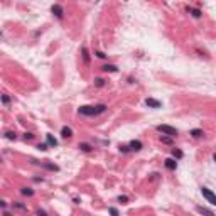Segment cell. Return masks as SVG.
I'll return each mask as SVG.
<instances>
[{"label": "cell", "instance_id": "4316f807", "mask_svg": "<svg viewBox=\"0 0 216 216\" xmlns=\"http://www.w3.org/2000/svg\"><path fill=\"white\" fill-rule=\"evenodd\" d=\"M34 137H36V135H34L32 132H26V133H24V140H34Z\"/></svg>", "mask_w": 216, "mask_h": 216}, {"label": "cell", "instance_id": "9a60e30c", "mask_svg": "<svg viewBox=\"0 0 216 216\" xmlns=\"http://www.w3.org/2000/svg\"><path fill=\"white\" fill-rule=\"evenodd\" d=\"M20 194H22V196H27V198H32L34 194H36V191H34L32 187H20Z\"/></svg>", "mask_w": 216, "mask_h": 216}, {"label": "cell", "instance_id": "7c38bea8", "mask_svg": "<svg viewBox=\"0 0 216 216\" xmlns=\"http://www.w3.org/2000/svg\"><path fill=\"white\" fill-rule=\"evenodd\" d=\"M101 71L103 73H118V66L117 64H103Z\"/></svg>", "mask_w": 216, "mask_h": 216}, {"label": "cell", "instance_id": "1f68e13d", "mask_svg": "<svg viewBox=\"0 0 216 216\" xmlns=\"http://www.w3.org/2000/svg\"><path fill=\"white\" fill-rule=\"evenodd\" d=\"M213 161H214V162H216V154H213Z\"/></svg>", "mask_w": 216, "mask_h": 216}, {"label": "cell", "instance_id": "e0dca14e", "mask_svg": "<svg viewBox=\"0 0 216 216\" xmlns=\"http://www.w3.org/2000/svg\"><path fill=\"white\" fill-rule=\"evenodd\" d=\"M159 140H161L162 143H167V145H172V140H174V137H171V135H161V137H159Z\"/></svg>", "mask_w": 216, "mask_h": 216}, {"label": "cell", "instance_id": "52a82bcc", "mask_svg": "<svg viewBox=\"0 0 216 216\" xmlns=\"http://www.w3.org/2000/svg\"><path fill=\"white\" fill-rule=\"evenodd\" d=\"M128 147H130L132 152H140V150L143 149V143L140 142V140H130V142H128Z\"/></svg>", "mask_w": 216, "mask_h": 216}, {"label": "cell", "instance_id": "484cf974", "mask_svg": "<svg viewBox=\"0 0 216 216\" xmlns=\"http://www.w3.org/2000/svg\"><path fill=\"white\" fill-rule=\"evenodd\" d=\"M117 201L120 203V204H127V203H128V198H127V196H118Z\"/></svg>", "mask_w": 216, "mask_h": 216}, {"label": "cell", "instance_id": "277c9868", "mask_svg": "<svg viewBox=\"0 0 216 216\" xmlns=\"http://www.w3.org/2000/svg\"><path fill=\"white\" fill-rule=\"evenodd\" d=\"M51 14L54 15L58 20H64V9H62V5L54 4V5L51 7Z\"/></svg>", "mask_w": 216, "mask_h": 216}, {"label": "cell", "instance_id": "6da1fadb", "mask_svg": "<svg viewBox=\"0 0 216 216\" xmlns=\"http://www.w3.org/2000/svg\"><path fill=\"white\" fill-rule=\"evenodd\" d=\"M108 110V106L105 103H98V105H83L78 108V113L83 117H98V115L105 113Z\"/></svg>", "mask_w": 216, "mask_h": 216}, {"label": "cell", "instance_id": "3957f363", "mask_svg": "<svg viewBox=\"0 0 216 216\" xmlns=\"http://www.w3.org/2000/svg\"><path fill=\"white\" fill-rule=\"evenodd\" d=\"M201 194H203V198L206 199V201L209 203V204H213V206H216V194L213 193L209 187H206V186H201Z\"/></svg>", "mask_w": 216, "mask_h": 216}, {"label": "cell", "instance_id": "f546056e", "mask_svg": "<svg viewBox=\"0 0 216 216\" xmlns=\"http://www.w3.org/2000/svg\"><path fill=\"white\" fill-rule=\"evenodd\" d=\"M108 213H113V214H118V209H115V208H108Z\"/></svg>", "mask_w": 216, "mask_h": 216}, {"label": "cell", "instance_id": "ffe728a7", "mask_svg": "<svg viewBox=\"0 0 216 216\" xmlns=\"http://www.w3.org/2000/svg\"><path fill=\"white\" fill-rule=\"evenodd\" d=\"M12 206H14V208L15 209H20V211H26V204H22V203H20V201H14V203H12Z\"/></svg>", "mask_w": 216, "mask_h": 216}, {"label": "cell", "instance_id": "603a6c76", "mask_svg": "<svg viewBox=\"0 0 216 216\" xmlns=\"http://www.w3.org/2000/svg\"><path fill=\"white\" fill-rule=\"evenodd\" d=\"M194 51L198 52V56H199V58H203V56H204V58H206V59H209V56H208V52H206V51H203V49H199V48H194Z\"/></svg>", "mask_w": 216, "mask_h": 216}, {"label": "cell", "instance_id": "30bf717a", "mask_svg": "<svg viewBox=\"0 0 216 216\" xmlns=\"http://www.w3.org/2000/svg\"><path fill=\"white\" fill-rule=\"evenodd\" d=\"M78 149H80L81 152L90 154V152H93V150H95V145H91V143H88V142H81L80 145H78Z\"/></svg>", "mask_w": 216, "mask_h": 216}, {"label": "cell", "instance_id": "ac0fdd59", "mask_svg": "<svg viewBox=\"0 0 216 216\" xmlns=\"http://www.w3.org/2000/svg\"><path fill=\"white\" fill-rule=\"evenodd\" d=\"M46 142L49 143V147H58V140L52 135H46Z\"/></svg>", "mask_w": 216, "mask_h": 216}, {"label": "cell", "instance_id": "9c48e42d", "mask_svg": "<svg viewBox=\"0 0 216 216\" xmlns=\"http://www.w3.org/2000/svg\"><path fill=\"white\" fill-rule=\"evenodd\" d=\"M71 137H73V128L68 127V125H64V127L61 128V139L68 140V139H71Z\"/></svg>", "mask_w": 216, "mask_h": 216}, {"label": "cell", "instance_id": "7402d4cb", "mask_svg": "<svg viewBox=\"0 0 216 216\" xmlns=\"http://www.w3.org/2000/svg\"><path fill=\"white\" fill-rule=\"evenodd\" d=\"M196 211H198V213H203V214H213V209L201 208V206H198V208H196Z\"/></svg>", "mask_w": 216, "mask_h": 216}, {"label": "cell", "instance_id": "cb8c5ba5", "mask_svg": "<svg viewBox=\"0 0 216 216\" xmlns=\"http://www.w3.org/2000/svg\"><path fill=\"white\" fill-rule=\"evenodd\" d=\"M118 149H120V152H122V154H125V155H127V154H130V152H132V150H130V147H128V145H120V147H118Z\"/></svg>", "mask_w": 216, "mask_h": 216}, {"label": "cell", "instance_id": "d6a6232c", "mask_svg": "<svg viewBox=\"0 0 216 216\" xmlns=\"http://www.w3.org/2000/svg\"><path fill=\"white\" fill-rule=\"evenodd\" d=\"M123 2H127V0H123Z\"/></svg>", "mask_w": 216, "mask_h": 216}, {"label": "cell", "instance_id": "d4e9b609", "mask_svg": "<svg viewBox=\"0 0 216 216\" xmlns=\"http://www.w3.org/2000/svg\"><path fill=\"white\" fill-rule=\"evenodd\" d=\"M93 54H95V56H96V58H98V59H106V54H105V52H103V51H98V49H96V51L93 52Z\"/></svg>", "mask_w": 216, "mask_h": 216}, {"label": "cell", "instance_id": "4fadbf2b", "mask_svg": "<svg viewBox=\"0 0 216 216\" xmlns=\"http://www.w3.org/2000/svg\"><path fill=\"white\" fill-rule=\"evenodd\" d=\"M189 135L193 137V139H203V137H204V132H203L201 128H193L189 132Z\"/></svg>", "mask_w": 216, "mask_h": 216}, {"label": "cell", "instance_id": "2e32d148", "mask_svg": "<svg viewBox=\"0 0 216 216\" xmlns=\"http://www.w3.org/2000/svg\"><path fill=\"white\" fill-rule=\"evenodd\" d=\"M81 58H83L84 64H90V52H88L86 48H81Z\"/></svg>", "mask_w": 216, "mask_h": 216}, {"label": "cell", "instance_id": "44dd1931", "mask_svg": "<svg viewBox=\"0 0 216 216\" xmlns=\"http://www.w3.org/2000/svg\"><path fill=\"white\" fill-rule=\"evenodd\" d=\"M5 139L7 140H15L17 139V133L12 132V130H7V132H5Z\"/></svg>", "mask_w": 216, "mask_h": 216}, {"label": "cell", "instance_id": "ba28073f", "mask_svg": "<svg viewBox=\"0 0 216 216\" xmlns=\"http://www.w3.org/2000/svg\"><path fill=\"white\" fill-rule=\"evenodd\" d=\"M145 105L149 106V108H154V110H159L162 106V103L159 101V100H155V98H147L145 100Z\"/></svg>", "mask_w": 216, "mask_h": 216}, {"label": "cell", "instance_id": "83f0119b", "mask_svg": "<svg viewBox=\"0 0 216 216\" xmlns=\"http://www.w3.org/2000/svg\"><path fill=\"white\" fill-rule=\"evenodd\" d=\"M2 103H4V105H9V103H10V96H9V95H2Z\"/></svg>", "mask_w": 216, "mask_h": 216}, {"label": "cell", "instance_id": "8fae6325", "mask_svg": "<svg viewBox=\"0 0 216 216\" xmlns=\"http://www.w3.org/2000/svg\"><path fill=\"white\" fill-rule=\"evenodd\" d=\"M37 164H41L44 169H48V171H54V172H58L59 171V167L56 164H52V162H49V161H44V162H37Z\"/></svg>", "mask_w": 216, "mask_h": 216}, {"label": "cell", "instance_id": "4dcf8cb0", "mask_svg": "<svg viewBox=\"0 0 216 216\" xmlns=\"http://www.w3.org/2000/svg\"><path fill=\"white\" fill-rule=\"evenodd\" d=\"M37 214H46V213H48V211H46V209H37Z\"/></svg>", "mask_w": 216, "mask_h": 216}, {"label": "cell", "instance_id": "5bb4252c", "mask_svg": "<svg viewBox=\"0 0 216 216\" xmlns=\"http://www.w3.org/2000/svg\"><path fill=\"white\" fill-rule=\"evenodd\" d=\"M171 154H172V157H174V159H177V161H181V159L184 157V152L179 149V147H174V149L171 150Z\"/></svg>", "mask_w": 216, "mask_h": 216}, {"label": "cell", "instance_id": "8992f818", "mask_svg": "<svg viewBox=\"0 0 216 216\" xmlns=\"http://www.w3.org/2000/svg\"><path fill=\"white\" fill-rule=\"evenodd\" d=\"M164 165H165V169H167V171H176L177 169V159H174V157H167L164 161Z\"/></svg>", "mask_w": 216, "mask_h": 216}, {"label": "cell", "instance_id": "f1b7e54d", "mask_svg": "<svg viewBox=\"0 0 216 216\" xmlns=\"http://www.w3.org/2000/svg\"><path fill=\"white\" fill-rule=\"evenodd\" d=\"M48 147H49V143H39L37 149H39V150H48Z\"/></svg>", "mask_w": 216, "mask_h": 216}, {"label": "cell", "instance_id": "d6986e66", "mask_svg": "<svg viewBox=\"0 0 216 216\" xmlns=\"http://www.w3.org/2000/svg\"><path fill=\"white\" fill-rule=\"evenodd\" d=\"M105 84H106V81L103 80V78H95V86L96 88H103Z\"/></svg>", "mask_w": 216, "mask_h": 216}, {"label": "cell", "instance_id": "5b68a950", "mask_svg": "<svg viewBox=\"0 0 216 216\" xmlns=\"http://www.w3.org/2000/svg\"><path fill=\"white\" fill-rule=\"evenodd\" d=\"M186 12L191 15L193 19H203V10L201 9H196V7H186Z\"/></svg>", "mask_w": 216, "mask_h": 216}, {"label": "cell", "instance_id": "7a4b0ae2", "mask_svg": "<svg viewBox=\"0 0 216 216\" xmlns=\"http://www.w3.org/2000/svg\"><path fill=\"white\" fill-rule=\"evenodd\" d=\"M155 130H157L159 133H162V135H171V137H177V135H179V130L174 128V127H171V125H157Z\"/></svg>", "mask_w": 216, "mask_h": 216}]
</instances>
